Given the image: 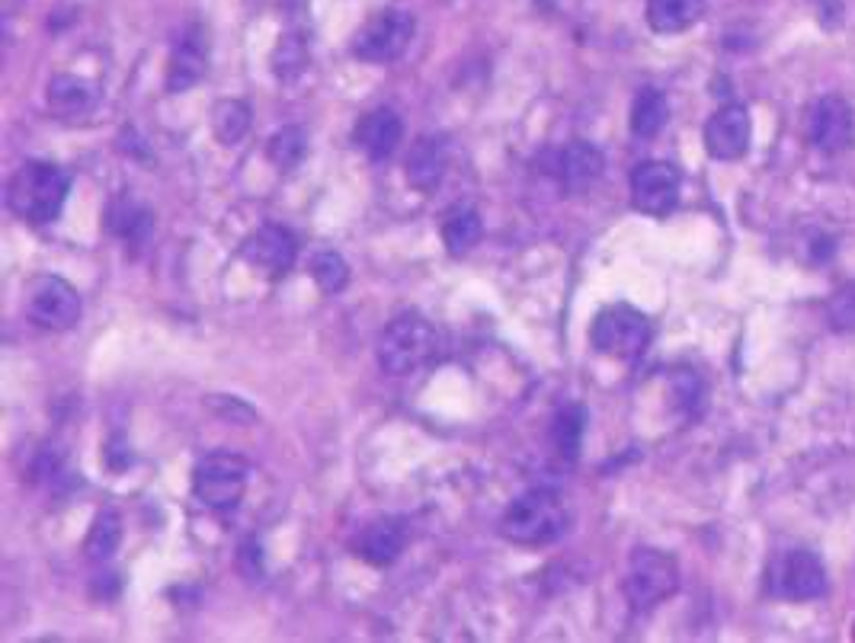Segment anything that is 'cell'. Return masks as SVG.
<instances>
[{"label":"cell","mask_w":855,"mask_h":643,"mask_svg":"<svg viewBox=\"0 0 855 643\" xmlns=\"http://www.w3.org/2000/svg\"><path fill=\"white\" fill-rule=\"evenodd\" d=\"M414 32V13L397 10V7L379 10V13L356 32V39H353V55H356L360 61H368V65H389V61H394V58H401V55L407 52Z\"/></svg>","instance_id":"6"},{"label":"cell","mask_w":855,"mask_h":643,"mask_svg":"<svg viewBox=\"0 0 855 643\" xmlns=\"http://www.w3.org/2000/svg\"><path fill=\"white\" fill-rule=\"evenodd\" d=\"M679 586V570L676 561L664 551L653 547H638L631 554L628 576H625V595L635 609H653L664 599H670Z\"/></svg>","instance_id":"7"},{"label":"cell","mask_w":855,"mask_h":643,"mask_svg":"<svg viewBox=\"0 0 855 643\" xmlns=\"http://www.w3.org/2000/svg\"><path fill=\"white\" fill-rule=\"evenodd\" d=\"M590 343L602 356L612 359H638L650 343L648 317L631 305H612L599 310L590 330Z\"/></svg>","instance_id":"5"},{"label":"cell","mask_w":855,"mask_h":643,"mask_svg":"<svg viewBox=\"0 0 855 643\" xmlns=\"http://www.w3.org/2000/svg\"><path fill=\"white\" fill-rule=\"evenodd\" d=\"M583 429H587V410L583 407H564L554 416L551 423V442L558 448L561 458L573 462L580 455V442H583Z\"/></svg>","instance_id":"25"},{"label":"cell","mask_w":855,"mask_h":643,"mask_svg":"<svg viewBox=\"0 0 855 643\" xmlns=\"http://www.w3.org/2000/svg\"><path fill=\"white\" fill-rule=\"evenodd\" d=\"M404 541H407V532H404L401 522L379 518V522H372V525L363 528V535L356 541V554L372 566H391L401 557Z\"/></svg>","instance_id":"19"},{"label":"cell","mask_w":855,"mask_h":643,"mask_svg":"<svg viewBox=\"0 0 855 643\" xmlns=\"http://www.w3.org/2000/svg\"><path fill=\"white\" fill-rule=\"evenodd\" d=\"M247 474V464L237 455H208L193 471V493L208 510L228 513L244 499Z\"/></svg>","instance_id":"8"},{"label":"cell","mask_w":855,"mask_h":643,"mask_svg":"<svg viewBox=\"0 0 855 643\" xmlns=\"http://www.w3.org/2000/svg\"><path fill=\"white\" fill-rule=\"evenodd\" d=\"M305 151H308V141H305V131L298 129V126H285L266 145V155L276 164V170H283V174L295 170L302 164Z\"/></svg>","instance_id":"27"},{"label":"cell","mask_w":855,"mask_h":643,"mask_svg":"<svg viewBox=\"0 0 855 643\" xmlns=\"http://www.w3.org/2000/svg\"><path fill=\"white\" fill-rule=\"evenodd\" d=\"M602 167H606V160L599 155V148L587 145V141H570L568 148L551 155V167L548 170L558 177V182L564 189L580 192V189L593 186L602 177Z\"/></svg>","instance_id":"15"},{"label":"cell","mask_w":855,"mask_h":643,"mask_svg":"<svg viewBox=\"0 0 855 643\" xmlns=\"http://www.w3.org/2000/svg\"><path fill=\"white\" fill-rule=\"evenodd\" d=\"M679 202V170L667 160H645L631 174V206L664 218Z\"/></svg>","instance_id":"10"},{"label":"cell","mask_w":855,"mask_h":643,"mask_svg":"<svg viewBox=\"0 0 855 643\" xmlns=\"http://www.w3.org/2000/svg\"><path fill=\"white\" fill-rule=\"evenodd\" d=\"M312 276L314 283L321 285V291H327V295H337L346 288L350 283V266H346V259L334 254V250H324V254H317L312 259Z\"/></svg>","instance_id":"29"},{"label":"cell","mask_w":855,"mask_h":643,"mask_svg":"<svg viewBox=\"0 0 855 643\" xmlns=\"http://www.w3.org/2000/svg\"><path fill=\"white\" fill-rule=\"evenodd\" d=\"M208 71V42L206 32L199 27H189L177 39L174 52H170V65H167V90L170 93H183L189 87H196L199 80L206 78Z\"/></svg>","instance_id":"14"},{"label":"cell","mask_w":855,"mask_h":643,"mask_svg":"<svg viewBox=\"0 0 855 643\" xmlns=\"http://www.w3.org/2000/svg\"><path fill=\"white\" fill-rule=\"evenodd\" d=\"M240 257L269 279H283L298 259V240L283 225H263L240 244Z\"/></svg>","instance_id":"11"},{"label":"cell","mask_w":855,"mask_h":643,"mask_svg":"<svg viewBox=\"0 0 855 643\" xmlns=\"http://www.w3.org/2000/svg\"><path fill=\"white\" fill-rule=\"evenodd\" d=\"M46 103L52 109V116L65 119V122H75V119H83L87 112H94L97 90H94V83H87L83 78L58 75V78L49 80Z\"/></svg>","instance_id":"18"},{"label":"cell","mask_w":855,"mask_h":643,"mask_svg":"<svg viewBox=\"0 0 855 643\" xmlns=\"http://www.w3.org/2000/svg\"><path fill=\"white\" fill-rule=\"evenodd\" d=\"M750 112L740 103L721 106L705 126V148L715 160H740L750 151Z\"/></svg>","instance_id":"12"},{"label":"cell","mask_w":855,"mask_h":643,"mask_svg":"<svg viewBox=\"0 0 855 643\" xmlns=\"http://www.w3.org/2000/svg\"><path fill=\"white\" fill-rule=\"evenodd\" d=\"M568 506L551 489H529L507 506L500 518V535L510 544L539 547L551 544L568 532Z\"/></svg>","instance_id":"2"},{"label":"cell","mask_w":855,"mask_h":643,"mask_svg":"<svg viewBox=\"0 0 855 643\" xmlns=\"http://www.w3.org/2000/svg\"><path fill=\"white\" fill-rule=\"evenodd\" d=\"M122 544V515L116 510H104V513L94 518L90 532H87V541H83V551L90 561L97 564H106Z\"/></svg>","instance_id":"22"},{"label":"cell","mask_w":855,"mask_h":643,"mask_svg":"<svg viewBox=\"0 0 855 643\" xmlns=\"http://www.w3.org/2000/svg\"><path fill=\"white\" fill-rule=\"evenodd\" d=\"M769 590L778 599L810 602L827 592V566L814 551H785L769 570Z\"/></svg>","instance_id":"9"},{"label":"cell","mask_w":855,"mask_h":643,"mask_svg":"<svg viewBox=\"0 0 855 643\" xmlns=\"http://www.w3.org/2000/svg\"><path fill=\"white\" fill-rule=\"evenodd\" d=\"M829 324L836 330H853L855 327V283L843 285L833 301H829Z\"/></svg>","instance_id":"30"},{"label":"cell","mask_w":855,"mask_h":643,"mask_svg":"<svg viewBox=\"0 0 855 643\" xmlns=\"http://www.w3.org/2000/svg\"><path fill=\"white\" fill-rule=\"evenodd\" d=\"M705 13V0H648V23L660 36H674L696 27Z\"/></svg>","instance_id":"21"},{"label":"cell","mask_w":855,"mask_h":643,"mask_svg":"<svg viewBox=\"0 0 855 643\" xmlns=\"http://www.w3.org/2000/svg\"><path fill=\"white\" fill-rule=\"evenodd\" d=\"M308 65V42L302 32H288L279 39L276 52H273V71L279 80L298 78Z\"/></svg>","instance_id":"28"},{"label":"cell","mask_w":855,"mask_h":643,"mask_svg":"<svg viewBox=\"0 0 855 643\" xmlns=\"http://www.w3.org/2000/svg\"><path fill=\"white\" fill-rule=\"evenodd\" d=\"M353 135H356V145L372 160H389L401 148V141H404V122H401V116L394 109L382 106V109L365 112Z\"/></svg>","instance_id":"16"},{"label":"cell","mask_w":855,"mask_h":643,"mask_svg":"<svg viewBox=\"0 0 855 643\" xmlns=\"http://www.w3.org/2000/svg\"><path fill=\"white\" fill-rule=\"evenodd\" d=\"M810 138L824 155H843L855 145V112L843 97H824L810 116Z\"/></svg>","instance_id":"13"},{"label":"cell","mask_w":855,"mask_h":643,"mask_svg":"<svg viewBox=\"0 0 855 643\" xmlns=\"http://www.w3.org/2000/svg\"><path fill=\"white\" fill-rule=\"evenodd\" d=\"M667 119H670L667 97L660 90H653V87H645L635 97V103H631V131L638 138H653L657 131L667 126Z\"/></svg>","instance_id":"23"},{"label":"cell","mask_w":855,"mask_h":643,"mask_svg":"<svg viewBox=\"0 0 855 643\" xmlns=\"http://www.w3.org/2000/svg\"><path fill=\"white\" fill-rule=\"evenodd\" d=\"M481 215L471 206H452L442 215V244L452 257H465L474 250V244L481 240Z\"/></svg>","instance_id":"20"},{"label":"cell","mask_w":855,"mask_h":643,"mask_svg":"<svg viewBox=\"0 0 855 643\" xmlns=\"http://www.w3.org/2000/svg\"><path fill=\"white\" fill-rule=\"evenodd\" d=\"M29 324H36L39 330H52L65 334L71 327H78L80 320V295L71 283H65L61 276H36L27 285V298H23Z\"/></svg>","instance_id":"4"},{"label":"cell","mask_w":855,"mask_h":643,"mask_svg":"<svg viewBox=\"0 0 855 643\" xmlns=\"http://www.w3.org/2000/svg\"><path fill=\"white\" fill-rule=\"evenodd\" d=\"M212 129L222 145H240V138L250 129V109L240 100H222L212 109Z\"/></svg>","instance_id":"26"},{"label":"cell","mask_w":855,"mask_h":643,"mask_svg":"<svg viewBox=\"0 0 855 643\" xmlns=\"http://www.w3.org/2000/svg\"><path fill=\"white\" fill-rule=\"evenodd\" d=\"M68 189L71 180L61 167L29 160L7 182V208L27 225H49L61 215Z\"/></svg>","instance_id":"1"},{"label":"cell","mask_w":855,"mask_h":643,"mask_svg":"<svg viewBox=\"0 0 855 643\" xmlns=\"http://www.w3.org/2000/svg\"><path fill=\"white\" fill-rule=\"evenodd\" d=\"M436 349H440L436 327L423 314H401L382 330L375 356H379L382 372L404 378V375L420 372L426 362L436 356Z\"/></svg>","instance_id":"3"},{"label":"cell","mask_w":855,"mask_h":643,"mask_svg":"<svg viewBox=\"0 0 855 643\" xmlns=\"http://www.w3.org/2000/svg\"><path fill=\"white\" fill-rule=\"evenodd\" d=\"M407 182L420 189V192H433L445 177L449 167V141L442 135H423L416 138V145L407 155Z\"/></svg>","instance_id":"17"},{"label":"cell","mask_w":855,"mask_h":643,"mask_svg":"<svg viewBox=\"0 0 855 643\" xmlns=\"http://www.w3.org/2000/svg\"><path fill=\"white\" fill-rule=\"evenodd\" d=\"M109 231L119 234L129 244H141L148 237V231H151V211L126 196V199L112 202V208H109Z\"/></svg>","instance_id":"24"}]
</instances>
